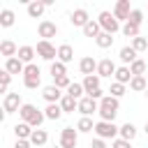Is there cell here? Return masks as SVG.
<instances>
[{
    "instance_id": "6da1fadb",
    "label": "cell",
    "mask_w": 148,
    "mask_h": 148,
    "mask_svg": "<svg viewBox=\"0 0 148 148\" xmlns=\"http://www.w3.org/2000/svg\"><path fill=\"white\" fill-rule=\"evenodd\" d=\"M18 116H21V120H23V123H28L30 127H37V130H42V123L46 120L44 111H39L35 104H23V106H21V111H18Z\"/></svg>"
},
{
    "instance_id": "7a4b0ae2",
    "label": "cell",
    "mask_w": 148,
    "mask_h": 148,
    "mask_svg": "<svg viewBox=\"0 0 148 148\" xmlns=\"http://www.w3.org/2000/svg\"><path fill=\"white\" fill-rule=\"evenodd\" d=\"M118 109H120V102L116 99V97H111V95H106L102 102H99V118L102 120H106V123H113V118L118 116Z\"/></svg>"
},
{
    "instance_id": "3957f363",
    "label": "cell",
    "mask_w": 148,
    "mask_h": 148,
    "mask_svg": "<svg viewBox=\"0 0 148 148\" xmlns=\"http://www.w3.org/2000/svg\"><path fill=\"white\" fill-rule=\"evenodd\" d=\"M97 23H99V28H102V32H109V35H116L118 30H123V25H120V21L113 16V12H99V16H97Z\"/></svg>"
},
{
    "instance_id": "277c9868",
    "label": "cell",
    "mask_w": 148,
    "mask_h": 148,
    "mask_svg": "<svg viewBox=\"0 0 148 148\" xmlns=\"http://www.w3.org/2000/svg\"><path fill=\"white\" fill-rule=\"evenodd\" d=\"M95 134H97V139H118L120 136V127H116V123H106V120H99V123H95Z\"/></svg>"
},
{
    "instance_id": "5b68a950",
    "label": "cell",
    "mask_w": 148,
    "mask_h": 148,
    "mask_svg": "<svg viewBox=\"0 0 148 148\" xmlns=\"http://www.w3.org/2000/svg\"><path fill=\"white\" fill-rule=\"evenodd\" d=\"M23 86L30 88V90H35V88L42 86V72H39V67H37L35 62H32V65H25V72H23Z\"/></svg>"
},
{
    "instance_id": "8992f818",
    "label": "cell",
    "mask_w": 148,
    "mask_h": 148,
    "mask_svg": "<svg viewBox=\"0 0 148 148\" xmlns=\"http://www.w3.org/2000/svg\"><path fill=\"white\" fill-rule=\"evenodd\" d=\"M35 51L39 53V58H42V60H49V62H56V60H58V49H56L51 42L39 39V42H37V46H35Z\"/></svg>"
},
{
    "instance_id": "52a82bcc",
    "label": "cell",
    "mask_w": 148,
    "mask_h": 148,
    "mask_svg": "<svg viewBox=\"0 0 148 148\" xmlns=\"http://www.w3.org/2000/svg\"><path fill=\"white\" fill-rule=\"evenodd\" d=\"M23 102H21V95L18 92H7L5 99H2V116H9L14 111H21Z\"/></svg>"
},
{
    "instance_id": "ba28073f",
    "label": "cell",
    "mask_w": 148,
    "mask_h": 148,
    "mask_svg": "<svg viewBox=\"0 0 148 148\" xmlns=\"http://www.w3.org/2000/svg\"><path fill=\"white\" fill-rule=\"evenodd\" d=\"M76 143H79V130L65 127V130L60 132V146H62V148H76Z\"/></svg>"
},
{
    "instance_id": "9c48e42d",
    "label": "cell",
    "mask_w": 148,
    "mask_h": 148,
    "mask_svg": "<svg viewBox=\"0 0 148 148\" xmlns=\"http://www.w3.org/2000/svg\"><path fill=\"white\" fill-rule=\"evenodd\" d=\"M37 32H39V37L44 39V42H49L51 37H56L58 35V25L53 23V21H39V25H37Z\"/></svg>"
},
{
    "instance_id": "30bf717a",
    "label": "cell",
    "mask_w": 148,
    "mask_h": 148,
    "mask_svg": "<svg viewBox=\"0 0 148 148\" xmlns=\"http://www.w3.org/2000/svg\"><path fill=\"white\" fill-rule=\"evenodd\" d=\"M116 62L111 60V58H104V60H99V65H97V76L99 79H111V76H116Z\"/></svg>"
},
{
    "instance_id": "8fae6325",
    "label": "cell",
    "mask_w": 148,
    "mask_h": 148,
    "mask_svg": "<svg viewBox=\"0 0 148 148\" xmlns=\"http://www.w3.org/2000/svg\"><path fill=\"white\" fill-rule=\"evenodd\" d=\"M95 111H99V102H95L92 97H83V99H79V113L81 116H86V118H90Z\"/></svg>"
},
{
    "instance_id": "7c38bea8",
    "label": "cell",
    "mask_w": 148,
    "mask_h": 148,
    "mask_svg": "<svg viewBox=\"0 0 148 148\" xmlns=\"http://www.w3.org/2000/svg\"><path fill=\"white\" fill-rule=\"evenodd\" d=\"M88 21H90V16H88V12H86L83 7H79V9H74V12L69 14V23L76 25V28H81V30L88 25Z\"/></svg>"
},
{
    "instance_id": "4fadbf2b",
    "label": "cell",
    "mask_w": 148,
    "mask_h": 148,
    "mask_svg": "<svg viewBox=\"0 0 148 148\" xmlns=\"http://www.w3.org/2000/svg\"><path fill=\"white\" fill-rule=\"evenodd\" d=\"M130 14H132L130 0H118V2H116V7H113V16H116L118 21H125V23H127Z\"/></svg>"
},
{
    "instance_id": "5bb4252c",
    "label": "cell",
    "mask_w": 148,
    "mask_h": 148,
    "mask_svg": "<svg viewBox=\"0 0 148 148\" xmlns=\"http://www.w3.org/2000/svg\"><path fill=\"white\" fill-rule=\"evenodd\" d=\"M97 65H99V62H97L92 56H86V58L79 60V69H81V74H86V76L97 74Z\"/></svg>"
},
{
    "instance_id": "9a60e30c",
    "label": "cell",
    "mask_w": 148,
    "mask_h": 148,
    "mask_svg": "<svg viewBox=\"0 0 148 148\" xmlns=\"http://www.w3.org/2000/svg\"><path fill=\"white\" fill-rule=\"evenodd\" d=\"M42 97H44L49 104H60V99H62L65 95L60 92V88H56V86H46V88L42 90Z\"/></svg>"
},
{
    "instance_id": "2e32d148",
    "label": "cell",
    "mask_w": 148,
    "mask_h": 148,
    "mask_svg": "<svg viewBox=\"0 0 148 148\" xmlns=\"http://www.w3.org/2000/svg\"><path fill=\"white\" fill-rule=\"evenodd\" d=\"M46 7H49V2H44V0H32V2H28V16H30V18H39Z\"/></svg>"
},
{
    "instance_id": "e0dca14e",
    "label": "cell",
    "mask_w": 148,
    "mask_h": 148,
    "mask_svg": "<svg viewBox=\"0 0 148 148\" xmlns=\"http://www.w3.org/2000/svg\"><path fill=\"white\" fill-rule=\"evenodd\" d=\"M0 53L5 56V60L16 58V56H18V46H16L12 39H5V42H0Z\"/></svg>"
},
{
    "instance_id": "ac0fdd59",
    "label": "cell",
    "mask_w": 148,
    "mask_h": 148,
    "mask_svg": "<svg viewBox=\"0 0 148 148\" xmlns=\"http://www.w3.org/2000/svg\"><path fill=\"white\" fill-rule=\"evenodd\" d=\"M35 53H37L35 46H28V44H25V46H18V56H16V58H18L21 62H25V65H32Z\"/></svg>"
},
{
    "instance_id": "d6986e66",
    "label": "cell",
    "mask_w": 148,
    "mask_h": 148,
    "mask_svg": "<svg viewBox=\"0 0 148 148\" xmlns=\"http://www.w3.org/2000/svg\"><path fill=\"white\" fill-rule=\"evenodd\" d=\"M5 69L9 74H23L25 72V62H21L18 58H9V60H5Z\"/></svg>"
},
{
    "instance_id": "ffe728a7",
    "label": "cell",
    "mask_w": 148,
    "mask_h": 148,
    "mask_svg": "<svg viewBox=\"0 0 148 148\" xmlns=\"http://www.w3.org/2000/svg\"><path fill=\"white\" fill-rule=\"evenodd\" d=\"M32 132H35V130H32V127H30L28 123H23V120L14 125V134H16V139H28V141H30Z\"/></svg>"
},
{
    "instance_id": "44dd1931",
    "label": "cell",
    "mask_w": 148,
    "mask_h": 148,
    "mask_svg": "<svg viewBox=\"0 0 148 148\" xmlns=\"http://www.w3.org/2000/svg\"><path fill=\"white\" fill-rule=\"evenodd\" d=\"M60 109H62V113H74V111H79V99L65 95V97L60 99Z\"/></svg>"
},
{
    "instance_id": "7402d4cb",
    "label": "cell",
    "mask_w": 148,
    "mask_h": 148,
    "mask_svg": "<svg viewBox=\"0 0 148 148\" xmlns=\"http://www.w3.org/2000/svg\"><path fill=\"white\" fill-rule=\"evenodd\" d=\"M72 58H74V49H72L69 44H60V46H58V60L67 65Z\"/></svg>"
},
{
    "instance_id": "603a6c76",
    "label": "cell",
    "mask_w": 148,
    "mask_h": 148,
    "mask_svg": "<svg viewBox=\"0 0 148 148\" xmlns=\"http://www.w3.org/2000/svg\"><path fill=\"white\" fill-rule=\"evenodd\" d=\"M118 58H120V60L130 67V65L136 60V51H134L132 46H123V49H120V53H118Z\"/></svg>"
},
{
    "instance_id": "cb8c5ba5",
    "label": "cell",
    "mask_w": 148,
    "mask_h": 148,
    "mask_svg": "<svg viewBox=\"0 0 148 148\" xmlns=\"http://www.w3.org/2000/svg\"><path fill=\"white\" fill-rule=\"evenodd\" d=\"M146 88H148V79H146V76H132L130 90H134V92H146Z\"/></svg>"
},
{
    "instance_id": "d4e9b609",
    "label": "cell",
    "mask_w": 148,
    "mask_h": 148,
    "mask_svg": "<svg viewBox=\"0 0 148 148\" xmlns=\"http://www.w3.org/2000/svg\"><path fill=\"white\" fill-rule=\"evenodd\" d=\"M116 81H118V83H123V86L132 81V72H130V67H127V65H123V67H118V69H116Z\"/></svg>"
},
{
    "instance_id": "484cf974",
    "label": "cell",
    "mask_w": 148,
    "mask_h": 148,
    "mask_svg": "<svg viewBox=\"0 0 148 148\" xmlns=\"http://www.w3.org/2000/svg\"><path fill=\"white\" fill-rule=\"evenodd\" d=\"M99 81H102V79H99L97 74H92V76H86V79H83V88H86V95H90L92 90H97V88H99Z\"/></svg>"
},
{
    "instance_id": "4316f807",
    "label": "cell",
    "mask_w": 148,
    "mask_h": 148,
    "mask_svg": "<svg viewBox=\"0 0 148 148\" xmlns=\"http://www.w3.org/2000/svg\"><path fill=\"white\" fill-rule=\"evenodd\" d=\"M46 141H49L46 130H35L32 136H30V143H32V146H46Z\"/></svg>"
},
{
    "instance_id": "83f0119b",
    "label": "cell",
    "mask_w": 148,
    "mask_h": 148,
    "mask_svg": "<svg viewBox=\"0 0 148 148\" xmlns=\"http://www.w3.org/2000/svg\"><path fill=\"white\" fill-rule=\"evenodd\" d=\"M14 21H16V16H14L12 9H2V12H0V25H2V28H12Z\"/></svg>"
},
{
    "instance_id": "f1b7e54d",
    "label": "cell",
    "mask_w": 148,
    "mask_h": 148,
    "mask_svg": "<svg viewBox=\"0 0 148 148\" xmlns=\"http://www.w3.org/2000/svg\"><path fill=\"white\" fill-rule=\"evenodd\" d=\"M51 76H53V79H60V76H67V65H65V62H60V60H56V62H51Z\"/></svg>"
},
{
    "instance_id": "f546056e",
    "label": "cell",
    "mask_w": 148,
    "mask_h": 148,
    "mask_svg": "<svg viewBox=\"0 0 148 148\" xmlns=\"http://www.w3.org/2000/svg\"><path fill=\"white\" fill-rule=\"evenodd\" d=\"M44 116H46V120H58V118L62 116L60 104H49V106L44 109Z\"/></svg>"
},
{
    "instance_id": "4dcf8cb0",
    "label": "cell",
    "mask_w": 148,
    "mask_h": 148,
    "mask_svg": "<svg viewBox=\"0 0 148 148\" xmlns=\"http://www.w3.org/2000/svg\"><path fill=\"white\" fill-rule=\"evenodd\" d=\"M76 130H79V132H83V134H88V132H95V123H92V118H86V116H81V120L76 123Z\"/></svg>"
},
{
    "instance_id": "1f68e13d",
    "label": "cell",
    "mask_w": 148,
    "mask_h": 148,
    "mask_svg": "<svg viewBox=\"0 0 148 148\" xmlns=\"http://www.w3.org/2000/svg\"><path fill=\"white\" fill-rule=\"evenodd\" d=\"M136 136V127L132 125V123H125V125H120V139H125V141H132Z\"/></svg>"
},
{
    "instance_id": "d6a6232c",
    "label": "cell",
    "mask_w": 148,
    "mask_h": 148,
    "mask_svg": "<svg viewBox=\"0 0 148 148\" xmlns=\"http://www.w3.org/2000/svg\"><path fill=\"white\" fill-rule=\"evenodd\" d=\"M99 32H102V28H99V23H97V21H92V18H90V21H88V25L83 28V35H86V37H92V39H95Z\"/></svg>"
},
{
    "instance_id": "836d02e7",
    "label": "cell",
    "mask_w": 148,
    "mask_h": 148,
    "mask_svg": "<svg viewBox=\"0 0 148 148\" xmlns=\"http://www.w3.org/2000/svg\"><path fill=\"white\" fill-rule=\"evenodd\" d=\"M95 44H97L99 49H109V46L113 44V35H109V32H99V35L95 37Z\"/></svg>"
},
{
    "instance_id": "e575fe53",
    "label": "cell",
    "mask_w": 148,
    "mask_h": 148,
    "mask_svg": "<svg viewBox=\"0 0 148 148\" xmlns=\"http://www.w3.org/2000/svg\"><path fill=\"white\" fill-rule=\"evenodd\" d=\"M130 72H132V76H143V74H146V60L136 58V60L130 65Z\"/></svg>"
},
{
    "instance_id": "d590c367",
    "label": "cell",
    "mask_w": 148,
    "mask_h": 148,
    "mask_svg": "<svg viewBox=\"0 0 148 148\" xmlns=\"http://www.w3.org/2000/svg\"><path fill=\"white\" fill-rule=\"evenodd\" d=\"M83 92H86L83 83H72V86L67 88V92H65V95H69V97H74V99H83Z\"/></svg>"
},
{
    "instance_id": "8d00e7d4",
    "label": "cell",
    "mask_w": 148,
    "mask_h": 148,
    "mask_svg": "<svg viewBox=\"0 0 148 148\" xmlns=\"http://www.w3.org/2000/svg\"><path fill=\"white\" fill-rule=\"evenodd\" d=\"M132 49H134L136 53L148 51V39H146V37H141V35H139V37H134V39H132Z\"/></svg>"
},
{
    "instance_id": "74e56055",
    "label": "cell",
    "mask_w": 148,
    "mask_h": 148,
    "mask_svg": "<svg viewBox=\"0 0 148 148\" xmlns=\"http://www.w3.org/2000/svg\"><path fill=\"white\" fill-rule=\"evenodd\" d=\"M109 92H111V97L120 99V97L125 95V86H123V83H118V81H113V83H111V88H109Z\"/></svg>"
},
{
    "instance_id": "f35d334b",
    "label": "cell",
    "mask_w": 148,
    "mask_h": 148,
    "mask_svg": "<svg viewBox=\"0 0 148 148\" xmlns=\"http://www.w3.org/2000/svg\"><path fill=\"white\" fill-rule=\"evenodd\" d=\"M127 23H134V25H139V28H141V23H143V12H141V9H132V14H130Z\"/></svg>"
},
{
    "instance_id": "ab89813d",
    "label": "cell",
    "mask_w": 148,
    "mask_h": 148,
    "mask_svg": "<svg viewBox=\"0 0 148 148\" xmlns=\"http://www.w3.org/2000/svg\"><path fill=\"white\" fill-rule=\"evenodd\" d=\"M123 35H125V37H132V39L139 37V25H134V23H125V25H123Z\"/></svg>"
},
{
    "instance_id": "60d3db41",
    "label": "cell",
    "mask_w": 148,
    "mask_h": 148,
    "mask_svg": "<svg viewBox=\"0 0 148 148\" xmlns=\"http://www.w3.org/2000/svg\"><path fill=\"white\" fill-rule=\"evenodd\" d=\"M9 83H12V74H9L7 69H2V72H0V90H2V92H7Z\"/></svg>"
},
{
    "instance_id": "b9f144b4",
    "label": "cell",
    "mask_w": 148,
    "mask_h": 148,
    "mask_svg": "<svg viewBox=\"0 0 148 148\" xmlns=\"http://www.w3.org/2000/svg\"><path fill=\"white\" fill-rule=\"evenodd\" d=\"M72 83H74V81H69V76H60V79H53V86H56V88H60V90H62V88L67 90Z\"/></svg>"
},
{
    "instance_id": "7bdbcfd3",
    "label": "cell",
    "mask_w": 148,
    "mask_h": 148,
    "mask_svg": "<svg viewBox=\"0 0 148 148\" xmlns=\"http://www.w3.org/2000/svg\"><path fill=\"white\" fill-rule=\"evenodd\" d=\"M111 148H132V141H125V139H113L111 141Z\"/></svg>"
},
{
    "instance_id": "ee69618b",
    "label": "cell",
    "mask_w": 148,
    "mask_h": 148,
    "mask_svg": "<svg viewBox=\"0 0 148 148\" xmlns=\"http://www.w3.org/2000/svg\"><path fill=\"white\" fill-rule=\"evenodd\" d=\"M14 148H32V143H30L28 139H16V143H14Z\"/></svg>"
},
{
    "instance_id": "f6af8a7d",
    "label": "cell",
    "mask_w": 148,
    "mask_h": 148,
    "mask_svg": "<svg viewBox=\"0 0 148 148\" xmlns=\"http://www.w3.org/2000/svg\"><path fill=\"white\" fill-rule=\"evenodd\" d=\"M90 148H106V141L95 136V139H92V143H90Z\"/></svg>"
},
{
    "instance_id": "bcb514c9",
    "label": "cell",
    "mask_w": 148,
    "mask_h": 148,
    "mask_svg": "<svg viewBox=\"0 0 148 148\" xmlns=\"http://www.w3.org/2000/svg\"><path fill=\"white\" fill-rule=\"evenodd\" d=\"M143 132H146V134H148V120H146V125H143Z\"/></svg>"
},
{
    "instance_id": "7dc6e473",
    "label": "cell",
    "mask_w": 148,
    "mask_h": 148,
    "mask_svg": "<svg viewBox=\"0 0 148 148\" xmlns=\"http://www.w3.org/2000/svg\"><path fill=\"white\" fill-rule=\"evenodd\" d=\"M51 148H62V146H51Z\"/></svg>"
},
{
    "instance_id": "c3c4849f",
    "label": "cell",
    "mask_w": 148,
    "mask_h": 148,
    "mask_svg": "<svg viewBox=\"0 0 148 148\" xmlns=\"http://www.w3.org/2000/svg\"><path fill=\"white\" fill-rule=\"evenodd\" d=\"M146 97H148V88H146Z\"/></svg>"
},
{
    "instance_id": "681fc988",
    "label": "cell",
    "mask_w": 148,
    "mask_h": 148,
    "mask_svg": "<svg viewBox=\"0 0 148 148\" xmlns=\"http://www.w3.org/2000/svg\"><path fill=\"white\" fill-rule=\"evenodd\" d=\"M146 79H148V76H146Z\"/></svg>"
}]
</instances>
